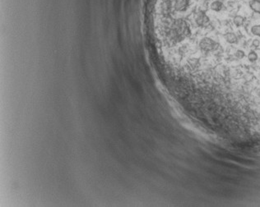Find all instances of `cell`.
Instances as JSON below:
<instances>
[{
    "instance_id": "7",
    "label": "cell",
    "mask_w": 260,
    "mask_h": 207,
    "mask_svg": "<svg viewBox=\"0 0 260 207\" xmlns=\"http://www.w3.org/2000/svg\"><path fill=\"white\" fill-rule=\"evenodd\" d=\"M258 54L256 52L254 51H251L249 54V55H248V59H249V61L251 62V63H254V62H256L258 60Z\"/></svg>"
},
{
    "instance_id": "5",
    "label": "cell",
    "mask_w": 260,
    "mask_h": 207,
    "mask_svg": "<svg viewBox=\"0 0 260 207\" xmlns=\"http://www.w3.org/2000/svg\"><path fill=\"white\" fill-rule=\"evenodd\" d=\"M224 37L226 41L229 44H235L238 41L236 35L233 32H227V34H225Z\"/></svg>"
},
{
    "instance_id": "10",
    "label": "cell",
    "mask_w": 260,
    "mask_h": 207,
    "mask_svg": "<svg viewBox=\"0 0 260 207\" xmlns=\"http://www.w3.org/2000/svg\"><path fill=\"white\" fill-rule=\"evenodd\" d=\"M260 45V40L258 39H254L252 41V46L254 48H258Z\"/></svg>"
},
{
    "instance_id": "3",
    "label": "cell",
    "mask_w": 260,
    "mask_h": 207,
    "mask_svg": "<svg viewBox=\"0 0 260 207\" xmlns=\"http://www.w3.org/2000/svg\"><path fill=\"white\" fill-rule=\"evenodd\" d=\"M223 7H224V4H223V3H222V1H220V0H215V1H213V2L211 3V5H210L211 9L212 11H214V12H220V11H222Z\"/></svg>"
},
{
    "instance_id": "9",
    "label": "cell",
    "mask_w": 260,
    "mask_h": 207,
    "mask_svg": "<svg viewBox=\"0 0 260 207\" xmlns=\"http://www.w3.org/2000/svg\"><path fill=\"white\" fill-rule=\"evenodd\" d=\"M235 55V57H236L237 59H242L245 57V52L243 51V50H241V49H238V50H236Z\"/></svg>"
},
{
    "instance_id": "4",
    "label": "cell",
    "mask_w": 260,
    "mask_h": 207,
    "mask_svg": "<svg viewBox=\"0 0 260 207\" xmlns=\"http://www.w3.org/2000/svg\"><path fill=\"white\" fill-rule=\"evenodd\" d=\"M249 5L253 12L260 14V0H251Z\"/></svg>"
},
{
    "instance_id": "6",
    "label": "cell",
    "mask_w": 260,
    "mask_h": 207,
    "mask_svg": "<svg viewBox=\"0 0 260 207\" xmlns=\"http://www.w3.org/2000/svg\"><path fill=\"white\" fill-rule=\"evenodd\" d=\"M245 18L244 17L240 15H236L233 18V23L235 24V26H237V27H239L241 26L245 23Z\"/></svg>"
},
{
    "instance_id": "2",
    "label": "cell",
    "mask_w": 260,
    "mask_h": 207,
    "mask_svg": "<svg viewBox=\"0 0 260 207\" xmlns=\"http://www.w3.org/2000/svg\"><path fill=\"white\" fill-rule=\"evenodd\" d=\"M193 20L195 21L196 25L200 27H206L211 23L208 16L203 10H198L197 13H194Z\"/></svg>"
},
{
    "instance_id": "1",
    "label": "cell",
    "mask_w": 260,
    "mask_h": 207,
    "mask_svg": "<svg viewBox=\"0 0 260 207\" xmlns=\"http://www.w3.org/2000/svg\"><path fill=\"white\" fill-rule=\"evenodd\" d=\"M198 47L200 51L203 53H209V52L216 51L218 49V43L209 37H205L199 41Z\"/></svg>"
},
{
    "instance_id": "8",
    "label": "cell",
    "mask_w": 260,
    "mask_h": 207,
    "mask_svg": "<svg viewBox=\"0 0 260 207\" xmlns=\"http://www.w3.org/2000/svg\"><path fill=\"white\" fill-rule=\"evenodd\" d=\"M251 33L254 36H256L258 37H260V26L259 25H255L251 27Z\"/></svg>"
}]
</instances>
